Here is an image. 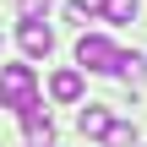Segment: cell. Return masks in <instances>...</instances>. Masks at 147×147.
I'll use <instances>...</instances> for the list:
<instances>
[{"label":"cell","mask_w":147,"mask_h":147,"mask_svg":"<svg viewBox=\"0 0 147 147\" xmlns=\"http://www.w3.org/2000/svg\"><path fill=\"white\" fill-rule=\"evenodd\" d=\"M0 104L5 109H27V104H38V76H33V65H0Z\"/></svg>","instance_id":"1"},{"label":"cell","mask_w":147,"mask_h":147,"mask_svg":"<svg viewBox=\"0 0 147 147\" xmlns=\"http://www.w3.org/2000/svg\"><path fill=\"white\" fill-rule=\"evenodd\" d=\"M115 60H120V49L109 38H98V33H82L76 38V65L82 71H115Z\"/></svg>","instance_id":"2"},{"label":"cell","mask_w":147,"mask_h":147,"mask_svg":"<svg viewBox=\"0 0 147 147\" xmlns=\"http://www.w3.org/2000/svg\"><path fill=\"white\" fill-rule=\"evenodd\" d=\"M16 38H22V49H27L33 60H44V55L55 49V33L44 27V16H22V27H16Z\"/></svg>","instance_id":"3"},{"label":"cell","mask_w":147,"mask_h":147,"mask_svg":"<svg viewBox=\"0 0 147 147\" xmlns=\"http://www.w3.org/2000/svg\"><path fill=\"white\" fill-rule=\"evenodd\" d=\"M22 125H27V142L33 147H49L55 125H49V109H44V104H27V109H22Z\"/></svg>","instance_id":"4"},{"label":"cell","mask_w":147,"mask_h":147,"mask_svg":"<svg viewBox=\"0 0 147 147\" xmlns=\"http://www.w3.org/2000/svg\"><path fill=\"white\" fill-rule=\"evenodd\" d=\"M76 125H82V136H98V142H104V131L115 125V115H109V104H87V109L76 115Z\"/></svg>","instance_id":"5"},{"label":"cell","mask_w":147,"mask_h":147,"mask_svg":"<svg viewBox=\"0 0 147 147\" xmlns=\"http://www.w3.org/2000/svg\"><path fill=\"white\" fill-rule=\"evenodd\" d=\"M49 98H55V104H76V98H82V71H55Z\"/></svg>","instance_id":"6"},{"label":"cell","mask_w":147,"mask_h":147,"mask_svg":"<svg viewBox=\"0 0 147 147\" xmlns=\"http://www.w3.org/2000/svg\"><path fill=\"white\" fill-rule=\"evenodd\" d=\"M98 16L104 22H136L142 16V0H98Z\"/></svg>","instance_id":"7"},{"label":"cell","mask_w":147,"mask_h":147,"mask_svg":"<svg viewBox=\"0 0 147 147\" xmlns=\"http://www.w3.org/2000/svg\"><path fill=\"white\" fill-rule=\"evenodd\" d=\"M115 76L136 87V82H142V76H147V60H142V55H120V60H115Z\"/></svg>","instance_id":"8"},{"label":"cell","mask_w":147,"mask_h":147,"mask_svg":"<svg viewBox=\"0 0 147 147\" xmlns=\"http://www.w3.org/2000/svg\"><path fill=\"white\" fill-rule=\"evenodd\" d=\"M104 147H136V125H125V120H115V125L104 131Z\"/></svg>","instance_id":"9"},{"label":"cell","mask_w":147,"mask_h":147,"mask_svg":"<svg viewBox=\"0 0 147 147\" xmlns=\"http://www.w3.org/2000/svg\"><path fill=\"white\" fill-rule=\"evenodd\" d=\"M65 16H71V22H87V16H98V5H87V0H71V5H65Z\"/></svg>","instance_id":"10"},{"label":"cell","mask_w":147,"mask_h":147,"mask_svg":"<svg viewBox=\"0 0 147 147\" xmlns=\"http://www.w3.org/2000/svg\"><path fill=\"white\" fill-rule=\"evenodd\" d=\"M16 11H22V16H44V11H49V0H16Z\"/></svg>","instance_id":"11"}]
</instances>
